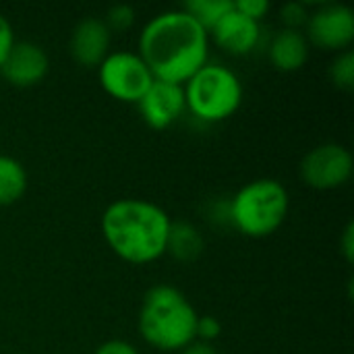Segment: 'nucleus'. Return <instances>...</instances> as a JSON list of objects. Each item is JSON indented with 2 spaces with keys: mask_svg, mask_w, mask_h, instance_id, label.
Returning <instances> with one entry per match:
<instances>
[{
  "mask_svg": "<svg viewBox=\"0 0 354 354\" xmlns=\"http://www.w3.org/2000/svg\"><path fill=\"white\" fill-rule=\"evenodd\" d=\"M207 31L183 8L147 21L139 35V56L158 81L183 85L207 64Z\"/></svg>",
  "mask_w": 354,
  "mask_h": 354,
  "instance_id": "nucleus-1",
  "label": "nucleus"
},
{
  "mask_svg": "<svg viewBox=\"0 0 354 354\" xmlns=\"http://www.w3.org/2000/svg\"><path fill=\"white\" fill-rule=\"evenodd\" d=\"M170 216L147 199H118L102 216L110 249L131 263H149L166 253Z\"/></svg>",
  "mask_w": 354,
  "mask_h": 354,
  "instance_id": "nucleus-2",
  "label": "nucleus"
},
{
  "mask_svg": "<svg viewBox=\"0 0 354 354\" xmlns=\"http://www.w3.org/2000/svg\"><path fill=\"white\" fill-rule=\"evenodd\" d=\"M197 311L189 299L170 284L151 286L141 305L139 332L160 351H183L195 338Z\"/></svg>",
  "mask_w": 354,
  "mask_h": 354,
  "instance_id": "nucleus-3",
  "label": "nucleus"
},
{
  "mask_svg": "<svg viewBox=\"0 0 354 354\" xmlns=\"http://www.w3.org/2000/svg\"><path fill=\"white\" fill-rule=\"evenodd\" d=\"M290 197L276 178H257L241 187L228 203V220L247 236L261 239L280 228L288 216Z\"/></svg>",
  "mask_w": 354,
  "mask_h": 354,
  "instance_id": "nucleus-4",
  "label": "nucleus"
},
{
  "mask_svg": "<svg viewBox=\"0 0 354 354\" xmlns=\"http://www.w3.org/2000/svg\"><path fill=\"white\" fill-rule=\"evenodd\" d=\"M183 89L189 110L205 122L228 118L243 102L241 79L222 64H203Z\"/></svg>",
  "mask_w": 354,
  "mask_h": 354,
  "instance_id": "nucleus-5",
  "label": "nucleus"
},
{
  "mask_svg": "<svg viewBox=\"0 0 354 354\" xmlns=\"http://www.w3.org/2000/svg\"><path fill=\"white\" fill-rule=\"evenodd\" d=\"M102 87L116 100L139 102L153 83L143 58L135 52H110L97 66Z\"/></svg>",
  "mask_w": 354,
  "mask_h": 354,
  "instance_id": "nucleus-6",
  "label": "nucleus"
},
{
  "mask_svg": "<svg viewBox=\"0 0 354 354\" xmlns=\"http://www.w3.org/2000/svg\"><path fill=\"white\" fill-rule=\"evenodd\" d=\"M353 153L340 143H322L313 147L301 162L303 180L319 191L336 189L353 176Z\"/></svg>",
  "mask_w": 354,
  "mask_h": 354,
  "instance_id": "nucleus-7",
  "label": "nucleus"
},
{
  "mask_svg": "<svg viewBox=\"0 0 354 354\" xmlns=\"http://www.w3.org/2000/svg\"><path fill=\"white\" fill-rule=\"evenodd\" d=\"M309 39L324 50H346L354 39V12L351 6L330 2L307 19ZM307 39V41H309Z\"/></svg>",
  "mask_w": 354,
  "mask_h": 354,
  "instance_id": "nucleus-8",
  "label": "nucleus"
},
{
  "mask_svg": "<svg viewBox=\"0 0 354 354\" xmlns=\"http://www.w3.org/2000/svg\"><path fill=\"white\" fill-rule=\"evenodd\" d=\"M139 112L143 120L151 129H166L170 127L185 110V89L183 85L158 81L149 85V89L143 93V97L137 102Z\"/></svg>",
  "mask_w": 354,
  "mask_h": 354,
  "instance_id": "nucleus-9",
  "label": "nucleus"
},
{
  "mask_svg": "<svg viewBox=\"0 0 354 354\" xmlns=\"http://www.w3.org/2000/svg\"><path fill=\"white\" fill-rule=\"evenodd\" d=\"M48 54L33 41H15L8 56L0 64V77L15 87H31L48 73Z\"/></svg>",
  "mask_w": 354,
  "mask_h": 354,
  "instance_id": "nucleus-10",
  "label": "nucleus"
},
{
  "mask_svg": "<svg viewBox=\"0 0 354 354\" xmlns=\"http://www.w3.org/2000/svg\"><path fill=\"white\" fill-rule=\"evenodd\" d=\"M110 48V29L100 17L81 19L68 41L71 56L83 66H100V62L108 56Z\"/></svg>",
  "mask_w": 354,
  "mask_h": 354,
  "instance_id": "nucleus-11",
  "label": "nucleus"
},
{
  "mask_svg": "<svg viewBox=\"0 0 354 354\" xmlns=\"http://www.w3.org/2000/svg\"><path fill=\"white\" fill-rule=\"evenodd\" d=\"M209 31L220 48H224L226 52L236 54V56H243V54H249L251 50H255V46L259 44V37H261L259 23L241 15L234 8V2H232V8Z\"/></svg>",
  "mask_w": 354,
  "mask_h": 354,
  "instance_id": "nucleus-12",
  "label": "nucleus"
},
{
  "mask_svg": "<svg viewBox=\"0 0 354 354\" xmlns=\"http://www.w3.org/2000/svg\"><path fill=\"white\" fill-rule=\"evenodd\" d=\"M309 58V41L301 29H280L270 44V60L278 71H299Z\"/></svg>",
  "mask_w": 354,
  "mask_h": 354,
  "instance_id": "nucleus-13",
  "label": "nucleus"
},
{
  "mask_svg": "<svg viewBox=\"0 0 354 354\" xmlns=\"http://www.w3.org/2000/svg\"><path fill=\"white\" fill-rule=\"evenodd\" d=\"M203 247H205L203 236L193 224L183 220L170 224L168 239H166V253H170L176 261L183 263L195 261L203 253Z\"/></svg>",
  "mask_w": 354,
  "mask_h": 354,
  "instance_id": "nucleus-14",
  "label": "nucleus"
},
{
  "mask_svg": "<svg viewBox=\"0 0 354 354\" xmlns=\"http://www.w3.org/2000/svg\"><path fill=\"white\" fill-rule=\"evenodd\" d=\"M27 189V172L23 164L12 158L0 153V205H12L23 197Z\"/></svg>",
  "mask_w": 354,
  "mask_h": 354,
  "instance_id": "nucleus-15",
  "label": "nucleus"
},
{
  "mask_svg": "<svg viewBox=\"0 0 354 354\" xmlns=\"http://www.w3.org/2000/svg\"><path fill=\"white\" fill-rule=\"evenodd\" d=\"M234 0H187L183 10L191 15L205 31H209L230 8Z\"/></svg>",
  "mask_w": 354,
  "mask_h": 354,
  "instance_id": "nucleus-16",
  "label": "nucleus"
},
{
  "mask_svg": "<svg viewBox=\"0 0 354 354\" xmlns=\"http://www.w3.org/2000/svg\"><path fill=\"white\" fill-rule=\"evenodd\" d=\"M330 79L336 87L351 91L354 89V52L344 50L338 54L330 66Z\"/></svg>",
  "mask_w": 354,
  "mask_h": 354,
  "instance_id": "nucleus-17",
  "label": "nucleus"
},
{
  "mask_svg": "<svg viewBox=\"0 0 354 354\" xmlns=\"http://www.w3.org/2000/svg\"><path fill=\"white\" fill-rule=\"evenodd\" d=\"M106 27L112 31H127L133 23H135V8L131 4H114L108 8L106 19H104Z\"/></svg>",
  "mask_w": 354,
  "mask_h": 354,
  "instance_id": "nucleus-18",
  "label": "nucleus"
},
{
  "mask_svg": "<svg viewBox=\"0 0 354 354\" xmlns=\"http://www.w3.org/2000/svg\"><path fill=\"white\" fill-rule=\"evenodd\" d=\"M280 17L284 21V25L288 29H299L301 25L307 23L309 19V12H307V6L303 2H286L282 8H280Z\"/></svg>",
  "mask_w": 354,
  "mask_h": 354,
  "instance_id": "nucleus-19",
  "label": "nucleus"
},
{
  "mask_svg": "<svg viewBox=\"0 0 354 354\" xmlns=\"http://www.w3.org/2000/svg\"><path fill=\"white\" fill-rule=\"evenodd\" d=\"M222 332V324L218 317L214 315H203V317H197V326H195V338H201V342H212L220 336Z\"/></svg>",
  "mask_w": 354,
  "mask_h": 354,
  "instance_id": "nucleus-20",
  "label": "nucleus"
},
{
  "mask_svg": "<svg viewBox=\"0 0 354 354\" xmlns=\"http://www.w3.org/2000/svg\"><path fill=\"white\" fill-rule=\"evenodd\" d=\"M234 8L241 15H245V17H249V19L259 23V19L270 10V2L268 0H236Z\"/></svg>",
  "mask_w": 354,
  "mask_h": 354,
  "instance_id": "nucleus-21",
  "label": "nucleus"
},
{
  "mask_svg": "<svg viewBox=\"0 0 354 354\" xmlns=\"http://www.w3.org/2000/svg\"><path fill=\"white\" fill-rule=\"evenodd\" d=\"M15 44V33L12 27L8 23V19L4 15H0V64L4 62V58L8 56L10 48Z\"/></svg>",
  "mask_w": 354,
  "mask_h": 354,
  "instance_id": "nucleus-22",
  "label": "nucleus"
},
{
  "mask_svg": "<svg viewBox=\"0 0 354 354\" xmlns=\"http://www.w3.org/2000/svg\"><path fill=\"white\" fill-rule=\"evenodd\" d=\"M95 354H139V351L131 344V342H124V340H108L104 342Z\"/></svg>",
  "mask_w": 354,
  "mask_h": 354,
  "instance_id": "nucleus-23",
  "label": "nucleus"
},
{
  "mask_svg": "<svg viewBox=\"0 0 354 354\" xmlns=\"http://www.w3.org/2000/svg\"><path fill=\"white\" fill-rule=\"evenodd\" d=\"M342 253L346 257V261H353L354 259V226L353 222L346 224L344 228V234H342Z\"/></svg>",
  "mask_w": 354,
  "mask_h": 354,
  "instance_id": "nucleus-24",
  "label": "nucleus"
},
{
  "mask_svg": "<svg viewBox=\"0 0 354 354\" xmlns=\"http://www.w3.org/2000/svg\"><path fill=\"white\" fill-rule=\"evenodd\" d=\"M180 354H218L214 351V346L212 344H207V342H191L189 346H185Z\"/></svg>",
  "mask_w": 354,
  "mask_h": 354,
  "instance_id": "nucleus-25",
  "label": "nucleus"
}]
</instances>
